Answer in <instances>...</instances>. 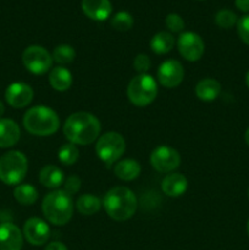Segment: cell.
<instances>
[{
	"instance_id": "obj_1",
	"label": "cell",
	"mask_w": 249,
	"mask_h": 250,
	"mask_svg": "<svg viewBox=\"0 0 249 250\" xmlns=\"http://www.w3.org/2000/svg\"><path fill=\"white\" fill-rule=\"evenodd\" d=\"M100 122L89 112H75L70 115L63 125V134L70 143L85 146L90 144L99 137Z\"/></svg>"
},
{
	"instance_id": "obj_2",
	"label": "cell",
	"mask_w": 249,
	"mask_h": 250,
	"mask_svg": "<svg viewBox=\"0 0 249 250\" xmlns=\"http://www.w3.org/2000/svg\"><path fill=\"white\" fill-rule=\"evenodd\" d=\"M103 205L106 214L115 221L131 219L137 210V198L127 187L111 188L105 194Z\"/></svg>"
},
{
	"instance_id": "obj_3",
	"label": "cell",
	"mask_w": 249,
	"mask_h": 250,
	"mask_svg": "<svg viewBox=\"0 0 249 250\" xmlns=\"http://www.w3.org/2000/svg\"><path fill=\"white\" fill-rule=\"evenodd\" d=\"M23 126L34 136H51L58 131L60 120L53 109L44 105H38L24 114Z\"/></svg>"
},
{
	"instance_id": "obj_4",
	"label": "cell",
	"mask_w": 249,
	"mask_h": 250,
	"mask_svg": "<svg viewBox=\"0 0 249 250\" xmlns=\"http://www.w3.org/2000/svg\"><path fill=\"white\" fill-rule=\"evenodd\" d=\"M42 210L49 222L56 226H62L72 217L73 202L71 195L63 190H54L45 195Z\"/></svg>"
},
{
	"instance_id": "obj_5",
	"label": "cell",
	"mask_w": 249,
	"mask_h": 250,
	"mask_svg": "<svg viewBox=\"0 0 249 250\" xmlns=\"http://www.w3.org/2000/svg\"><path fill=\"white\" fill-rule=\"evenodd\" d=\"M28 170L27 159L21 151L12 150L0 158V180L5 185H19Z\"/></svg>"
},
{
	"instance_id": "obj_6",
	"label": "cell",
	"mask_w": 249,
	"mask_h": 250,
	"mask_svg": "<svg viewBox=\"0 0 249 250\" xmlns=\"http://www.w3.org/2000/svg\"><path fill=\"white\" fill-rule=\"evenodd\" d=\"M158 94V85L150 75H138L129 82L127 95L132 104L143 107L154 102Z\"/></svg>"
},
{
	"instance_id": "obj_7",
	"label": "cell",
	"mask_w": 249,
	"mask_h": 250,
	"mask_svg": "<svg viewBox=\"0 0 249 250\" xmlns=\"http://www.w3.org/2000/svg\"><path fill=\"white\" fill-rule=\"evenodd\" d=\"M126 150V142L117 132H107L103 134L97 142L95 151L100 160L106 166L116 163Z\"/></svg>"
},
{
	"instance_id": "obj_8",
	"label": "cell",
	"mask_w": 249,
	"mask_h": 250,
	"mask_svg": "<svg viewBox=\"0 0 249 250\" xmlns=\"http://www.w3.org/2000/svg\"><path fill=\"white\" fill-rule=\"evenodd\" d=\"M23 65L34 75H43L53 66V56L46 49L39 45H31L22 54Z\"/></svg>"
},
{
	"instance_id": "obj_9",
	"label": "cell",
	"mask_w": 249,
	"mask_h": 250,
	"mask_svg": "<svg viewBox=\"0 0 249 250\" xmlns=\"http://www.w3.org/2000/svg\"><path fill=\"white\" fill-rule=\"evenodd\" d=\"M181 156L177 150L167 146H160L153 150L150 155V164L159 172L167 173L180 166Z\"/></svg>"
},
{
	"instance_id": "obj_10",
	"label": "cell",
	"mask_w": 249,
	"mask_h": 250,
	"mask_svg": "<svg viewBox=\"0 0 249 250\" xmlns=\"http://www.w3.org/2000/svg\"><path fill=\"white\" fill-rule=\"evenodd\" d=\"M178 51L188 61H198L204 54V42L193 32H185L177 42Z\"/></svg>"
},
{
	"instance_id": "obj_11",
	"label": "cell",
	"mask_w": 249,
	"mask_h": 250,
	"mask_svg": "<svg viewBox=\"0 0 249 250\" xmlns=\"http://www.w3.org/2000/svg\"><path fill=\"white\" fill-rule=\"evenodd\" d=\"M23 236L32 246H43L50 237V229L42 219L32 217L24 222Z\"/></svg>"
},
{
	"instance_id": "obj_12",
	"label": "cell",
	"mask_w": 249,
	"mask_h": 250,
	"mask_svg": "<svg viewBox=\"0 0 249 250\" xmlns=\"http://www.w3.org/2000/svg\"><path fill=\"white\" fill-rule=\"evenodd\" d=\"M185 76L181 62L177 60H166L160 65L158 70L159 82L166 88H175L181 84Z\"/></svg>"
},
{
	"instance_id": "obj_13",
	"label": "cell",
	"mask_w": 249,
	"mask_h": 250,
	"mask_svg": "<svg viewBox=\"0 0 249 250\" xmlns=\"http://www.w3.org/2000/svg\"><path fill=\"white\" fill-rule=\"evenodd\" d=\"M7 104L15 109H22L27 106L33 99V89L28 84L22 82H15L7 87L5 92Z\"/></svg>"
},
{
	"instance_id": "obj_14",
	"label": "cell",
	"mask_w": 249,
	"mask_h": 250,
	"mask_svg": "<svg viewBox=\"0 0 249 250\" xmlns=\"http://www.w3.org/2000/svg\"><path fill=\"white\" fill-rule=\"evenodd\" d=\"M23 236L17 226L11 222L0 225V250H21Z\"/></svg>"
},
{
	"instance_id": "obj_15",
	"label": "cell",
	"mask_w": 249,
	"mask_h": 250,
	"mask_svg": "<svg viewBox=\"0 0 249 250\" xmlns=\"http://www.w3.org/2000/svg\"><path fill=\"white\" fill-rule=\"evenodd\" d=\"M82 10L89 19L104 21L112 11L109 0H82Z\"/></svg>"
},
{
	"instance_id": "obj_16",
	"label": "cell",
	"mask_w": 249,
	"mask_h": 250,
	"mask_svg": "<svg viewBox=\"0 0 249 250\" xmlns=\"http://www.w3.org/2000/svg\"><path fill=\"white\" fill-rule=\"evenodd\" d=\"M188 181L181 173H170L161 182V189L167 197H180L187 190Z\"/></svg>"
},
{
	"instance_id": "obj_17",
	"label": "cell",
	"mask_w": 249,
	"mask_h": 250,
	"mask_svg": "<svg viewBox=\"0 0 249 250\" xmlns=\"http://www.w3.org/2000/svg\"><path fill=\"white\" fill-rule=\"evenodd\" d=\"M20 139V128L10 119H0V148H10Z\"/></svg>"
},
{
	"instance_id": "obj_18",
	"label": "cell",
	"mask_w": 249,
	"mask_h": 250,
	"mask_svg": "<svg viewBox=\"0 0 249 250\" xmlns=\"http://www.w3.org/2000/svg\"><path fill=\"white\" fill-rule=\"evenodd\" d=\"M221 93V84L214 78H204L195 87V94L203 102L215 100Z\"/></svg>"
},
{
	"instance_id": "obj_19",
	"label": "cell",
	"mask_w": 249,
	"mask_h": 250,
	"mask_svg": "<svg viewBox=\"0 0 249 250\" xmlns=\"http://www.w3.org/2000/svg\"><path fill=\"white\" fill-rule=\"evenodd\" d=\"M141 165L133 159H124L115 165L114 172L122 181H132L141 175Z\"/></svg>"
},
{
	"instance_id": "obj_20",
	"label": "cell",
	"mask_w": 249,
	"mask_h": 250,
	"mask_svg": "<svg viewBox=\"0 0 249 250\" xmlns=\"http://www.w3.org/2000/svg\"><path fill=\"white\" fill-rule=\"evenodd\" d=\"M49 82L55 90L65 92L72 84V75L67 68L62 67V66L54 67L49 75Z\"/></svg>"
},
{
	"instance_id": "obj_21",
	"label": "cell",
	"mask_w": 249,
	"mask_h": 250,
	"mask_svg": "<svg viewBox=\"0 0 249 250\" xmlns=\"http://www.w3.org/2000/svg\"><path fill=\"white\" fill-rule=\"evenodd\" d=\"M39 181L46 188H58L63 183L62 171L54 165H46L39 173Z\"/></svg>"
},
{
	"instance_id": "obj_22",
	"label": "cell",
	"mask_w": 249,
	"mask_h": 250,
	"mask_svg": "<svg viewBox=\"0 0 249 250\" xmlns=\"http://www.w3.org/2000/svg\"><path fill=\"white\" fill-rule=\"evenodd\" d=\"M175 45V38L168 32H159L151 38L150 48L156 54H167Z\"/></svg>"
},
{
	"instance_id": "obj_23",
	"label": "cell",
	"mask_w": 249,
	"mask_h": 250,
	"mask_svg": "<svg viewBox=\"0 0 249 250\" xmlns=\"http://www.w3.org/2000/svg\"><path fill=\"white\" fill-rule=\"evenodd\" d=\"M100 207H102V202L99 198L92 194L81 195L76 202V208H77L78 212L82 215H87V216L97 214L100 210Z\"/></svg>"
},
{
	"instance_id": "obj_24",
	"label": "cell",
	"mask_w": 249,
	"mask_h": 250,
	"mask_svg": "<svg viewBox=\"0 0 249 250\" xmlns=\"http://www.w3.org/2000/svg\"><path fill=\"white\" fill-rule=\"evenodd\" d=\"M14 197L20 204L32 205L38 198V192L31 185H19L14 189Z\"/></svg>"
},
{
	"instance_id": "obj_25",
	"label": "cell",
	"mask_w": 249,
	"mask_h": 250,
	"mask_svg": "<svg viewBox=\"0 0 249 250\" xmlns=\"http://www.w3.org/2000/svg\"><path fill=\"white\" fill-rule=\"evenodd\" d=\"M53 60L56 61L60 65H65V63H70L75 60L76 51L75 49L67 44H61V45L56 46L53 51Z\"/></svg>"
},
{
	"instance_id": "obj_26",
	"label": "cell",
	"mask_w": 249,
	"mask_h": 250,
	"mask_svg": "<svg viewBox=\"0 0 249 250\" xmlns=\"http://www.w3.org/2000/svg\"><path fill=\"white\" fill-rule=\"evenodd\" d=\"M59 159L65 165H72V164H75L78 159V149L76 146V144H63L59 149Z\"/></svg>"
},
{
	"instance_id": "obj_27",
	"label": "cell",
	"mask_w": 249,
	"mask_h": 250,
	"mask_svg": "<svg viewBox=\"0 0 249 250\" xmlns=\"http://www.w3.org/2000/svg\"><path fill=\"white\" fill-rule=\"evenodd\" d=\"M111 26L114 27L116 31L124 32L128 31L132 26H133V17L126 11H120L112 17Z\"/></svg>"
},
{
	"instance_id": "obj_28",
	"label": "cell",
	"mask_w": 249,
	"mask_h": 250,
	"mask_svg": "<svg viewBox=\"0 0 249 250\" xmlns=\"http://www.w3.org/2000/svg\"><path fill=\"white\" fill-rule=\"evenodd\" d=\"M215 22L221 28H231L237 23V16L231 10H220L215 16Z\"/></svg>"
},
{
	"instance_id": "obj_29",
	"label": "cell",
	"mask_w": 249,
	"mask_h": 250,
	"mask_svg": "<svg viewBox=\"0 0 249 250\" xmlns=\"http://www.w3.org/2000/svg\"><path fill=\"white\" fill-rule=\"evenodd\" d=\"M166 26L173 33H178V32L183 31L185 28V21L182 17L177 14H170L166 17Z\"/></svg>"
},
{
	"instance_id": "obj_30",
	"label": "cell",
	"mask_w": 249,
	"mask_h": 250,
	"mask_svg": "<svg viewBox=\"0 0 249 250\" xmlns=\"http://www.w3.org/2000/svg\"><path fill=\"white\" fill-rule=\"evenodd\" d=\"M237 31H238L239 38L242 42L249 45V15L241 17L237 21Z\"/></svg>"
},
{
	"instance_id": "obj_31",
	"label": "cell",
	"mask_w": 249,
	"mask_h": 250,
	"mask_svg": "<svg viewBox=\"0 0 249 250\" xmlns=\"http://www.w3.org/2000/svg\"><path fill=\"white\" fill-rule=\"evenodd\" d=\"M63 192L67 193L68 195H71L72 197L73 194H76V193L80 190L81 188V180L78 176L73 175V176H70V177L66 178L65 181H63Z\"/></svg>"
},
{
	"instance_id": "obj_32",
	"label": "cell",
	"mask_w": 249,
	"mask_h": 250,
	"mask_svg": "<svg viewBox=\"0 0 249 250\" xmlns=\"http://www.w3.org/2000/svg\"><path fill=\"white\" fill-rule=\"evenodd\" d=\"M150 59H149L148 55H145V54H139L134 59L133 67L139 75H143V73H146V71L150 68Z\"/></svg>"
},
{
	"instance_id": "obj_33",
	"label": "cell",
	"mask_w": 249,
	"mask_h": 250,
	"mask_svg": "<svg viewBox=\"0 0 249 250\" xmlns=\"http://www.w3.org/2000/svg\"><path fill=\"white\" fill-rule=\"evenodd\" d=\"M45 250H67V247L61 242H51L46 246Z\"/></svg>"
},
{
	"instance_id": "obj_34",
	"label": "cell",
	"mask_w": 249,
	"mask_h": 250,
	"mask_svg": "<svg viewBox=\"0 0 249 250\" xmlns=\"http://www.w3.org/2000/svg\"><path fill=\"white\" fill-rule=\"evenodd\" d=\"M236 6L241 11L249 12V0H236Z\"/></svg>"
},
{
	"instance_id": "obj_35",
	"label": "cell",
	"mask_w": 249,
	"mask_h": 250,
	"mask_svg": "<svg viewBox=\"0 0 249 250\" xmlns=\"http://www.w3.org/2000/svg\"><path fill=\"white\" fill-rule=\"evenodd\" d=\"M4 112H5V107H4V104H2V103L0 102V117H1L2 115H4Z\"/></svg>"
},
{
	"instance_id": "obj_36",
	"label": "cell",
	"mask_w": 249,
	"mask_h": 250,
	"mask_svg": "<svg viewBox=\"0 0 249 250\" xmlns=\"http://www.w3.org/2000/svg\"><path fill=\"white\" fill-rule=\"evenodd\" d=\"M244 138H246V142H247V144H248V146H249V128L247 129V132H246V136H244Z\"/></svg>"
},
{
	"instance_id": "obj_37",
	"label": "cell",
	"mask_w": 249,
	"mask_h": 250,
	"mask_svg": "<svg viewBox=\"0 0 249 250\" xmlns=\"http://www.w3.org/2000/svg\"><path fill=\"white\" fill-rule=\"evenodd\" d=\"M246 82H247V85L249 87V71L247 72V76H246Z\"/></svg>"
},
{
	"instance_id": "obj_38",
	"label": "cell",
	"mask_w": 249,
	"mask_h": 250,
	"mask_svg": "<svg viewBox=\"0 0 249 250\" xmlns=\"http://www.w3.org/2000/svg\"><path fill=\"white\" fill-rule=\"evenodd\" d=\"M247 231H248V236H249V220H248V224H247Z\"/></svg>"
},
{
	"instance_id": "obj_39",
	"label": "cell",
	"mask_w": 249,
	"mask_h": 250,
	"mask_svg": "<svg viewBox=\"0 0 249 250\" xmlns=\"http://www.w3.org/2000/svg\"><path fill=\"white\" fill-rule=\"evenodd\" d=\"M248 198H249V188H248Z\"/></svg>"
}]
</instances>
